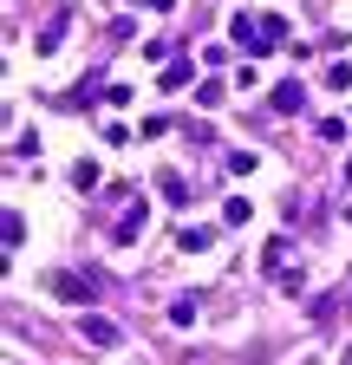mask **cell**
<instances>
[{"label": "cell", "instance_id": "12", "mask_svg": "<svg viewBox=\"0 0 352 365\" xmlns=\"http://www.w3.org/2000/svg\"><path fill=\"white\" fill-rule=\"evenodd\" d=\"M157 85H163V91H176V85H190V66H183V59H176V66H170V72H163Z\"/></svg>", "mask_w": 352, "mask_h": 365}, {"label": "cell", "instance_id": "4", "mask_svg": "<svg viewBox=\"0 0 352 365\" xmlns=\"http://www.w3.org/2000/svg\"><path fill=\"white\" fill-rule=\"evenodd\" d=\"M157 182H163V202H170V209H190V182L176 176V170H163Z\"/></svg>", "mask_w": 352, "mask_h": 365}, {"label": "cell", "instance_id": "14", "mask_svg": "<svg viewBox=\"0 0 352 365\" xmlns=\"http://www.w3.org/2000/svg\"><path fill=\"white\" fill-rule=\"evenodd\" d=\"M346 300H352V281H346Z\"/></svg>", "mask_w": 352, "mask_h": 365}, {"label": "cell", "instance_id": "10", "mask_svg": "<svg viewBox=\"0 0 352 365\" xmlns=\"http://www.w3.org/2000/svg\"><path fill=\"white\" fill-rule=\"evenodd\" d=\"M72 182H78V190H92V182H105V170H98V163H92V157H85V163H78V170H72Z\"/></svg>", "mask_w": 352, "mask_h": 365}, {"label": "cell", "instance_id": "2", "mask_svg": "<svg viewBox=\"0 0 352 365\" xmlns=\"http://www.w3.org/2000/svg\"><path fill=\"white\" fill-rule=\"evenodd\" d=\"M78 339H85V346H118L124 333L111 327V319H105V313H85V319H78Z\"/></svg>", "mask_w": 352, "mask_h": 365}, {"label": "cell", "instance_id": "7", "mask_svg": "<svg viewBox=\"0 0 352 365\" xmlns=\"http://www.w3.org/2000/svg\"><path fill=\"white\" fill-rule=\"evenodd\" d=\"M176 242H183V255H202V248L215 242V228H183V235H176Z\"/></svg>", "mask_w": 352, "mask_h": 365}, {"label": "cell", "instance_id": "5", "mask_svg": "<svg viewBox=\"0 0 352 365\" xmlns=\"http://www.w3.org/2000/svg\"><path fill=\"white\" fill-rule=\"evenodd\" d=\"M300 105H306V85H300V78L274 85V111H300Z\"/></svg>", "mask_w": 352, "mask_h": 365}, {"label": "cell", "instance_id": "8", "mask_svg": "<svg viewBox=\"0 0 352 365\" xmlns=\"http://www.w3.org/2000/svg\"><path fill=\"white\" fill-rule=\"evenodd\" d=\"M229 170H235V176H254L261 157H254V150H229Z\"/></svg>", "mask_w": 352, "mask_h": 365}, {"label": "cell", "instance_id": "13", "mask_svg": "<svg viewBox=\"0 0 352 365\" xmlns=\"http://www.w3.org/2000/svg\"><path fill=\"white\" fill-rule=\"evenodd\" d=\"M346 182H352V163H346Z\"/></svg>", "mask_w": 352, "mask_h": 365}, {"label": "cell", "instance_id": "3", "mask_svg": "<svg viewBox=\"0 0 352 365\" xmlns=\"http://www.w3.org/2000/svg\"><path fill=\"white\" fill-rule=\"evenodd\" d=\"M144 222H150V209H144V202H130V209H124V222H118V235H111V242H118V248H130V242H138V235H144Z\"/></svg>", "mask_w": 352, "mask_h": 365}, {"label": "cell", "instance_id": "1", "mask_svg": "<svg viewBox=\"0 0 352 365\" xmlns=\"http://www.w3.org/2000/svg\"><path fill=\"white\" fill-rule=\"evenodd\" d=\"M53 294L72 300V307H92V300L105 294V281H98V274H85V267H59V274H53Z\"/></svg>", "mask_w": 352, "mask_h": 365}, {"label": "cell", "instance_id": "6", "mask_svg": "<svg viewBox=\"0 0 352 365\" xmlns=\"http://www.w3.org/2000/svg\"><path fill=\"white\" fill-rule=\"evenodd\" d=\"M66 20H72V14H59V20L46 26V33L33 39V46H39V59H53V53H59V39H66Z\"/></svg>", "mask_w": 352, "mask_h": 365}, {"label": "cell", "instance_id": "9", "mask_svg": "<svg viewBox=\"0 0 352 365\" xmlns=\"http://www.w3.org/2000/svg\"><path fill=\"white\" fill-rule=\"evenodd\" d=\"M222 222L242 228V222H248V196H229V202H222Z\"/></svg>", "mask_w": 352, "mask_h": 365}, {"label": "cell", "instance_id": "11", "mask_svg": "<svg viewBox=\"0 0 352 365\" xmlns=\"http://www.w3.org/2000/svg\"><path fill=\"white\" fill-rule=\"evenodd\" d=\"M196 307H202V300H196V294H183V300L170 307V319H176V327H190V319H196Z\"/></svg>", "mask_w": 352, "mask_h": 365}]
</instances>
